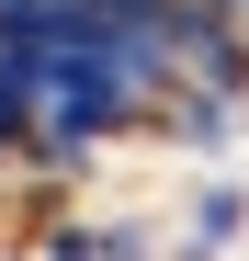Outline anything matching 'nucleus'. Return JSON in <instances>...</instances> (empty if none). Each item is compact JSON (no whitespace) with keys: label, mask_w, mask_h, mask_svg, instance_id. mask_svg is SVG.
<instances>
[{"label":"nucleus","mask_w":249,"mask_h":261,"mask_svg":"<svg viewBox=\"0 0 249 261\" xmlns=\"http://www.w3.org/2000/svg\"><path fill=\"white\" fill-rule=\"evenodd\" d=\"M249 250V170H193L170 204V261H227Z\"/></svg>","instance_id":"obj_1"},{"label":"nucleus","mask_w":249,"mask_h":261,"mask_svg":"<svg viewBox=\"0 0 249 261\" xmlns=\"http://www.w3.org/2000/svg\"><path fill=\"white\" fill-rule=\"evenodd\" d=\"M23 159H34V91H23V68L0 57V193H23Z\"/></svg>","instance_id":"obj_2"},{"label":"nucleus","mask_w":249,"mask_h":261,"mask_svg":"<svg viewBox=\"0 0 249 261\" xmlns=\"http://www.w3.org/2000/svg\"><path fill=\"white\" fill-rule=\"evenodd\" d=\"M0 261H34V250H0Z\"/></svg>","instance_id":"obj_3"}]
</instances>
